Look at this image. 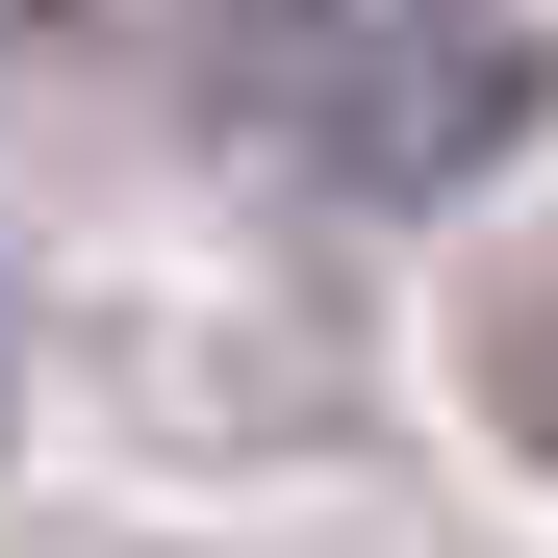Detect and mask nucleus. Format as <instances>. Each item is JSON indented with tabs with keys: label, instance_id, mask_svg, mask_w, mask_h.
Masks as SVG:
<instances>
[{
	"label": "nucleus",
	"instance_id": "2",
	"mask_svg": "<svg viewBox=\"0 0 558 558\" xmlns=\"http://www.w3.org/2000/svg\"><path fill=\"white\" fill-rule=\"evenodd\" d=\"M533 407H558V330H533Z\"/></svg>",
	"mask_w": 558,
	"mask_h": 558
},
{
	"label": "nucleus",
	"instance_id": "1",
	"mask_svg": "<svg viewBox=\"0 0 558 558\" xmlns=\"http://www.w3.org/2000/svg\"><path fill=\"white\" fill-rule=\"evenodd\" d=\"M229 76L279 128H305L330 178H381V204H432V178H483L508 128H533V51L483 26V0H229Z\"/></svg>",
	"mask_w": 558,
	"mask_h": 558
}]
</instances>
